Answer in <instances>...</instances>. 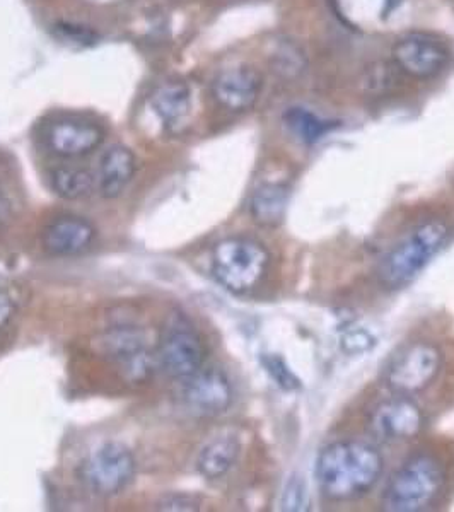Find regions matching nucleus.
<instances>
[{"label": "nucleus", "mask_w": 454, "mask_h": 512, "mask_svg": "<svg viewBox=\"0 0 454 512\" xmlns=\"http://www.w3.org/2000/svg\"><path fill=\"white\" fill-rule=\"evenodd\" d=\"M105 140V132L91 122L60 120L48 128L47 144L60 158H84Z\"/></svg>", "instance_id": "nucleus-12"}, {"label": "nucleus", "mask_w": 454, "mask_h": 512, "mask_svg": "<svg viewBox=\"0 0 454 512\" xmlns=\"http://www.w3.org/2000/svg\"><path fill=\"white\" fill-rule=\"evenodd\" d=\"M158 509H161V511H198L200 501L193 495L169 494L161 499Z\"/></svg>", "instance_id": "nucleus-24"}, {"label": "nucleus", "mask_w": 454, "mask_h": 512, "mask_svg": "<svg viewBox=\"0 0 454 512\" xmlns=\"http://www.w3.org/2000/svg\"><path fill=\"white\" fill-rule=\"evenodd\" d=\"M94 349L108 361L117 362L118 366H122L149 347H147L146 332L142 328L118 325L108 328L94 338Z\"/></svg>", "instance_id": "nucleus-15"}, {"label": "nucleus", "mask_w": 454, "mask_h": 512, "mask_svg": "<svg viewBox=\"0 0 454 512\" xmlns=\"http://www.w3.org/2000/svg\"><path fill=\"white\" fill-rule=\"evenodd\" d=\"M262 76L248 65L224 69L212 81V96L217 105L231 113H243L255 106L262 93Z\"/></svg>", "instance_id": "nucleus-11"}, {"label": "nucleus", "mask_w": 454, "mask_h": 512, "mask_svg": "<svg viewBox=\"0 0 454 512\" xmlns=\"http://www.w3.org/2000/svg\"><path fill=\"white\" fill-rule=\"evenodd\" d=\"M393 59L398 69L415 79L437 76L448 62L446 48L424 33H412L396 41Z\"/></svg>", "instance_id": "nucleus-10"}, {"label": "nucleus", "mask_w": 454, "mask_h": 512, "mask_svg": "<svg viewBox=\"0 0 454 512\" xmlns=\"http://www.w3.org/2000/svg\"><path fill=\"white\" fill-rule=\"evenodd\" d=\"M233 386L221 369L209 367L185 379L181 388V402L188 412L197 417H217L226 414L233 405Z\"/></svg>", "instance_id": "nucleus-8"}, {"label": "nucleus", "mask_w": 454, "mask_h": 512, "mask_svg": "<svg viewBox=\"0 0 454 512\" xmlns=\"http://www.w3.org/2000/svg\"><path fill=\"white\" fill-rule=\"evenodd\" d=\"M444 480V465L437 456L415 454L393 473L383 494V507L390 512L425 511L441 495Z\"/></svg>", "instance_id": "nucleus-2"}, {"label": "nucleus", "mask_w": 454, "mask_h": 512, "mask_svg": "<svg viewBox=\"0 0 454 512\" xmlns=\"http://www.w3.org/2000/svg\"><path fill=\"white\" fill-rule=\"evenodd\" d=\"M284 123L292 134L296 135L299 142L308 144V146L316 144L318 140L323 139L326 134H330L338 127L337 122L325 120V118L318 117L313 111L297 108V106L289 108L284 113Z\"/></svg>", "instance_id": "nucleus-19"}, {"label": "nucleus", "mask_w": 454, "mask_h": 512, "mask_svg": "<svg viewBox=\"0 0 454 512\" xmlns=\"http://www.w3.org/2000/svg\"><path fill=\"white\" fill-rule=\"evenodd\" d=\"M262 362L265 369H267V373L274 378L275 383L279 384L280 388L289 391L299 388V379L294 376L286 362L282 361L280 357L265 355Z\"/></svg>", "instance_id": "nucleus-23"}, {"label": "nucleus", "mask_w": 454, "mask_h": 512, "mask_svg": "<svg viewBox=\"0 0 454 512\" xmlns=\"http://www.w3.org/2000/svg\"><path fill=\"white\" fill-rule=\"evenodd\" d=\"M151 106L164 127L169 130L178 128L187 122L192 110V93L185 82L166 81L159 84L151 94Z\"/></svg>", "instance_id": "nucleus-16"}, {"label": "nucleus", "mask_w": 454, "mask_h": 512, "mask_svg": "<svg viewBox=\"0 0 454 512\" xmlns=\"http://www.w3.org/2000/svg\"><path fill=\"white\" fill-rule=\"evenodd\" d=\"M422 429L424 414L408 396L398 395L374 408L371 431L385 443L410 441L419 436Z\"/></svg>", "instance_id": "nucleus-9"}, {"label": "nucleus", "mask_w": 454, "mask_h": 512, "mask_svg": "<svg viewBox=\"0 0 454 512\" xmlns=\"http://www.w3.org/2000/svg\"><path fill=\"white\" fill-rule=\"evenodd\" d=\"M156 354L159 369L169 378L185 381L204 367V342L187 321L175 320L164 328Z\"/></svg>", "instance_id": "nucleus-7"}, {"label": "nucleus", "mask_w": 454, "mask_h": 512, "mask_svg": "<svg viewBox=\"0 0 454 512\" xmlns=\"http://www.w3.org/2000/svg\"><path fill=\"white\" fill-rule=\"evenodd\" d=\"M77 475L93 494L101 497L118 495L134 480V454L117 441L101 444L82 461Z\"/></svg>", "instance_id": "nucleus-5"}, {"label": "nucleus", "mask_w": 454, "mask_h": 512, "mask_svg": "<svg viewBox=\"0 0 454 512\" xmlns=\"http://www.w3.org/2000/svg\"><path fill=\"white\" fill-rule=\"evenodd\" d=\"M14 311H16V304H14L11 294L0 291V330L11 321Z\"/></svg>", "instance_id": "nucleus-25"}, {"label": "nucleus", "mask_w": 454, "mask_h": 512, "mask_svg": "<svg viewBox=\"0 0 454 512\" xmlns=\"http://www.w3.org/2000/svg\"><path fill=\"white\" fill-rule=\"evenodd\" d=\"M443 354L431 342H415L391 359L385 383L396 395L412 396L429 388L441 373Z\"/></svg>", "instance_id": "nucleus-6"}, {"label": "nucleus", "mask_w": 454, "mask_h": 512, "mask_svg": "<svg viewBox=\"0 0 454 512\" xmlns=\"http://www.w3.org/2000/svg\"><path fill=\"white\" fill-rule=\"evenodd\" d=\"M308 506L309 494L306 482L301 477L289 478L280 501L282 511H308Z\"/></svg>", "instance_id": "nucleus-21"}, {"label": "nucleus", "mask_w": 454, "mask_h": 512, "mask_svg": "<svg viewBox=\"0 0 454 512\" xmlns=\"http://www.w3.org/2000/svg\"><path fill=\"white\" fill-rule=\"evenodd\" d=\"M287 204H289L287 188L267 183L257 188L251 195L250 214L253 221L260 226H279L286 217Z\"/></svg>", "instance_id": "nucleus-18"}, {"label": "nucleus", "mask_w": 454, "mask_h": 512, "mask_svg": "<svg viewBox=\"0 0 454 512\" xmlns=\"http://www.w3.org/2000/svg\"><path fill=\"white\" fill-rule=\"evenodd\" d=\"M270 253L257 239L234 236L219 241L212 250V274L226 291L248 294L262 284Z\"/></svg>", "instance_id": "nucleus-4"}, {"label": "nucleus", "mask_w": 454, "mask_h": 512, "mask_svg": "<svg viewBox=\"0 0 454 512\" xmlns=\"http://www.w3.org/2000/svg\"><path fill=\"white\" fill-rule=\"evenodd\" d=\"M55 33L60 40L70 43V45H77V47H93L99 38L98 33L91 28L72 23L57 24Z\"/></svg>", "instance_id": "nucleus-22"}, {"label": "nucleus", "mask_w": 454, "mask_h": 512, "mask_svg": "<svg viewBox=\"0 0 454 512\" xmlns=\"http://www.w3.org/2000/svg\"><path fill=\"white\" fill-rule=\"evenodd\" d=\"M53 192L65 200H81L93 193L96 180L88 169L64 166L52 173Z\"/></svg>", "instance_id": "nucleus-20"}, {"label": "nucleus", "mask_w": 454, "mask_h": 512, "mask_svg": "<svg viewBox=\"0 0 454 512\" xmlns=\"http://www.w3.org/2000/svg\"><path fill=\"white\" fill-rule=\"evenodd\" d=\"M449 227L439 219L420 224L379 263L378 279L390 291L408 286L448 241Z\"/></svg>", "instance_id": "nucleus-3"}, {"label": "nucleus", "mask_w": 454, "mask_h": 512, "mask_svg": "<svg viewBox=\"0 0 454 512\" xmlns=\"http://www.w3.org/2000/svg\"><path fill=\"white\" fill-rule=\"evenodd\" d=\"M137 161L134 152L122 144L111 146L101 156L98 169V188L105 198H118L134 180Z\"/></svg>", "instance_id": "nucleus-14"}, {"label": "nucleus", "mask_w": 454, "mask_h": 512, "mask_svg": "<svg viewBox=\"0 0 454 512\" xmlns=\"http://www.w3.org/2000/svg\"><path fill=\"white\" fill-rule=\"evenodd\" d=\"M11 217V204H9V200L0 193V227L6 226L7 222L11 221Z\"/></svg>", "instance_id": "nucleus-26"}, {"label": "nucleus", "mask_w": 454, "mask_h": 512, "mask_svg": "<svg viewBox=\"0 0 454 512\" xmlns=\"http://www.w3.org/2000/svg\"><path fill=\"white\" fill-rule=\"evenodd\" d=\"M239 453H241V444L236 437H216L198 454V473L207 480H219L236 465Z\"/></svg>", "instance_id": "nucleus-17"}, {"label": "nucleus", "mask_w": 454, "mask_h": 512, "mask_svg": "<svg viewBox=\"0 0 454 512\" xmlns=\"http://www.w3.org/2000/svg\"><path fill=\"white\" fill-rule=\"evenodd\" d=\"M385 472V458L371 444L337 441L321 449L316 480L332 501H352L376 487Z\"/></svg>", "instance_id": "nucleus-1"}, {"label": "nucleus", "mask_w": 454, "mask_h": 512, "mask_svg": "<svg viewBox=\"0 0 454 512\" xmlns=\"http://www.w3.org/2000/svg\"><path fill=\"white\" fill-rule=\"evenodd\" d=\"M96 238L93 224L79 216H60L41 234V245L48 255L76 256L89 250Z\"/></svg>", "instance_id": "nucleus-13"}]
</instances>
